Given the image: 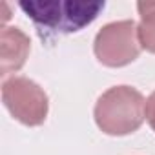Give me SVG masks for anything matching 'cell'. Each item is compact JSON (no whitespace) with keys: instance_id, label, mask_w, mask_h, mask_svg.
I'll use <instances>...</instances> for the list:
<instances>
[{"instance_id":"obj_1","label":"cell","mask_w":155,"mask_h":155,"mask_svg":"<svg viewBox=\"0 0 155 155\" xmlns=\"http://www.w3.org/2000/svg\"><path fill=\"white\" fill-rule=\"evenodd\" d=\"M20 9L33 20L40 38L77 33L104 9V0H22Z\"/></svg>"},{"instance_id":"obj_2","label":"cell","mask_w":155,"mask_h":155,"mask_svg":"<svg viewBox=\"0 0 155 155\" xmlns=\"http://www.w3.org/2000/svg\"><path fill=\"white\" fill-rule=\"evenodd\" d=\"M146 101L131 86H113L104 91L95 104L93 117L99 130L111 137L137 131L146 119Z\"/></svg>"},{"instance_id":"obj_3","label":"cell","mask_w":155,"mask_h":155,"mask_svg":"<svg viewBox=\"0 0 155 155\" xmlns=\"http://www.w3.org/2000/svg\"><path fill=\"white\" fill-rule=\"evenodd\" d=\"M137 24L133 20H117L106 24L93 40V53L106 68H122L131 64L140 53Z\"/></svg>"},{"instance_id":"obj_4","label":"cell","mask_w":155,"mask_h":155,"mask_svg":"<svg viewBox=\"0 0 155 155\" xmlns=\"http://www.w3.org/2000/svg\"><path fill=\"white\" fill-rule=\"evenodd\" d=\"M2 102L6 110L24 126L44 124L49 101L46 91L28 77H11L2 84Z\"/></svg>"},{"instance_id":"obj_5","label":"cell","mask_w":155,"mask_h":155,"mask_svg":"<svg viewBox=\"0 0 155 155\" xmlns=\"http://www.w3.org/2000/svg\"><path fill=\"white\" fill-rule=\"evenodd\" d=\"M29 37L18 28H4L0 35V75L6 77L18 71L29 55Z\"/></svg>"},{"instance_id":"obj_6","label":"cell","mask_w":155,"mask_h":155,"mask_svg":"<svg viewBox=\"0 0 155 155\" xmlns=\"http://www.w3.org/2000/svg\"><path fill=\"white\" fill-rule=\"evenodd\" d=\"M140 22L137 24L140 48L155 55V2H139L137 4Z\"/></svg>"},{"instance_id":"obj_7","label":"cell","mask_w":155,"mask_h":155,"mask_svg":"<svg viewBox=\"0 0 155 155\" xmlns=\"http://www.w3.org/2000/svg\"><path fill=\"white\" fill-rule=\"evenodd\" d=\"M144 113H146V120H148L150 128L155 131V90L146 99V110H144Z\"/></svg>"}]
</instances>
